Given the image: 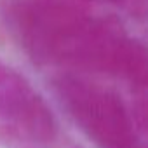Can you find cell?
<instances>
[{
  "instance_id": "6da1fadb",
  "label": "cell",
  "mask_w": 148,
  "mask_h": 148,
  "mask_svg": "<svg viewBox=\"0 0 148 148\" xmlns=\"http://www.w3.org/2000/svg\"><path fill=\"white\" fill-rule=\"evenodd\" d=\"M4 21L35 63L119 77L145 92L148 61L143 42L79 0H12L4 9Z\"/></svg>"
},
{
  "instance_id": "277c9868",
  "label": "cell",
  "mask_w": 148,
  "mask_h": 148,
  "mask_svg": "<svg viewBox=\"0 0 148 148\" xmlns=\"http://www.w3.org/2000/svg\"><path fill=\"white\" fill-rule=\"evenodd\" d=\"M80 2H89V0H80ZM94 2H103L113 7H119L131 14L132 18L143 19L146 14V0H94Z\"/></svg>"
},
{
  "instance_id": "7a4b0ae2",
  "label": "cell",
  "mask_w": 148,
  "mask_h": 148,
  "mask_svg": "<svg viewBox=\"0 0 148 148\" xmlns=\"http://www.w3.org/2000/svg\"><path fill=\"white\" fill-rule=\"evenodd\" d=\"M52 87L66 115L98 148H145V115L117 91L75 71L54 77Z\"/></svg>"
},
{
  "instance_id": "3957f363",
  "label": "cell",
  "mask_w": 148,
  "mask_h": 148,
  "mask_svg": "<svg viewBox=\"0 0 148 148\" xmlns=\"http://www.w3.org/2000/svg\"><path fill=\"white\" fill-rule=\"evenodd\" d=\"M0 122L11 134L30 143L45 145L56 139L58 122L40 92L0 59Z\"/></svg>"
}]
</instances>
